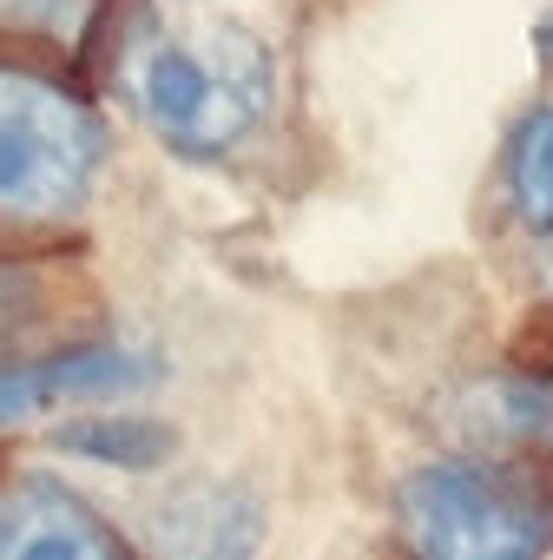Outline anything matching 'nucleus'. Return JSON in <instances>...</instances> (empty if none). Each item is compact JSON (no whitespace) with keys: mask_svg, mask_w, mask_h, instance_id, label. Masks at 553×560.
<instances>
[{"mask_svg":"<svg viewBox=\"0 0 553 560\" xmlns=\"http://www.w3.org/2000/svg\"><path fill=\"white\" fill-rule=\"evenodd\" d=\"M132 106L158 145L191 165L244 152L276 113V54L244 21L152 34L132 54Z\"/></svg>","mask_w":553,"mask_h":560,"instance_id":"nucleus-1","label":"nucleus"},{"mask_svg":"<svg viewBox=\"0 0 553 560\" xmlns=\"http://www.w3.org/2000/svg\"><path fill=\"white\" fill-rule=\"evenodd\" d=\"M409 560H546L553 481L501 455H435L396 481Z\"/></svg>","mask_w":553,"mask_h":560,"instance_id":"nucleus-2","label":"nucleus"},{"mask_svg":"<svg viewBox=\"0 0 553 560\" xmlns=\"http://www.w3.org/2000/svg\"><path fill=\"white\" fill-rule=\"evenodd\" d=\"M106 165V119L54 73L0 60V224L60 231Z\"/></svg>","mask_w":553,"mask_h":560,"instance_id":"nucleus-3","label":"nucleus"},{"mask_svg":"<svg viewBox=\"0 0 553 560\" xmlns=\"http://www.w3.org/2000/svg\"><path fill=\"white\" fill-rule=\"evenodd\" d=\"M158 376H165V357L145 343H67L47 357H14L0 363V429H21L80 402L139 396Z\"/></svg>","mask_w":553,"mask_h":560,"instance_id":"nucleus-4","label":"nucleus"},{"mask_svg":"<svg viewBox=\"0 0 553 560\" xmlns=\"http://www.w3.org/2000/svg\"><path fill=\"white\" fill-rule=\"evenodd\" d=\"M152 560H263V501L237 481H178L139 521Z\"/></svg>","mask_w":553,"mask_h":560,"instance_id":"nucleus-5","label":"nucleus"},{"mask_svg":"<svg viewBox=\"0 0 553 560\" xmlns=\"http://www.w3.org/2000/svg\"><path fill=\"white\" fill-rule=\"evenodd\" d=\"M0 560H126L93 501L47 475L0 481Z\"/></svg>","mask_w":553,"mask_h":560,"instance_id":"nucleus-6","label":"nucleus"},{"mask_svg":"<svg viewBox=\"0 0 553 560\" xmlns=\"http://www.w3.org/2000/svg\"><path fill=\"white\" fill-rule=\"evenodd\" d=\"M54 448L80 455V462H99V468L145 475V468H165L178 455V429L152 422V416H73V422L54 429Z\"/></svg>","mask_w":553,"mask_h":560,"instance_id":"nucleus-7","label":"nucleus"},{"mask_svg":"<svg viewBox=\"0 0 553 560\" xmlns=\"http://www.w3.org/2000/svg\"><path fill=\"white\" fill-rule=\"evenodd\" d=\"M507 205L533 237H553V106H533L507 139Z\"/></svg>","mask_w":553,"mask_h":560,"instance_id":"nucleus-8","label":"nucleus"},{"mask_svg":"<svg viewBox=\"0 0 553 560\" xmlns=\"http://www.w3.org/2000/svg\"><path fill=\"white\" fill-rule=\"evenodd\" d=\"M474 429L494 442L553 448V376H501L474 389Z\"/></svg>","mask_w":553,"mask_h":560,"instance_id":"nucleus-9","label":"nucleus"},{"mask_svg":"<svg viewBox=\"0 0 553 560\" xmlns=\"http://www.w3.org/2000/svg\"><path fill=\"white\" fill-rule=\"evenodd\" d=\"M34 317H40V304H34V277H27L21 264L0 257V350L21 343V330H34Z\"/></svg>","mask_w":553,"mask_h":560,"instance_id":"nucleus-10","label":"nucleus"},{"mask_svg":"<svg viewBox=\"0 0 553 560\" xmlns=\"http://www.w3.org/2000/svg\"><path fill=\"white\" fill-rule=\"evenodd\" d=\"M540 47H546V60H553V27H546V34H540Z\"/></svg>","mask_w":553,"mask_h":560,"instance_id":"nucleus-11","label":"nucleus"},{"mask_svg":"<svg viewBox=\"0 0 553 560\" xmlns=\"http://www.w3.org/2000/svg\"><path fill=\"white\" fill-rule=\"evenodd\" d=\"M546 291H553V270H546Z\"/></svg>","mask_w":553,"mask_h":560,"instance_id":"nucleus-12","label":"nucleus"}]
</instances>
